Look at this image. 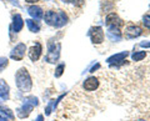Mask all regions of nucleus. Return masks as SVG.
<instances>
[{
	"label": "nucleus",
	"mask_w": 150,
	"mask_h": 121,
	"mask_svg": "<svg viewBox=\"0 0 150 121\" xmlns=\"http://www.w3.org/2000/svg\"><path fill=\"white\" fill-rule=\"evenodd\" d=\"M43 120H44V116H43V115H39V116L36 117L35 121H43Z\"/></svg>",
	"instance_id": "26"
},
{
	"label": "nucleus",
	"mask_w": 150,
	"mask_h": 121,
	"mask_svg": "<svg viewBox=\"0 0 150 121\" xmlns=\"http://www.w3.org/2000/svg\"><path fill=\"white\" fill-rule=\"evenodd\" d=\"M62 97H63V96H60L58 100H51V101L49 102L48 108L45 109V115H50V114H51V110L55 109V106H56V104H58V101H59L60 99H62Z\"/></svg>",
	"instance_id": "17"
},
{
	"label": "nucleus",
	"mask_w": 150,
	"mask_h": 121,
	"mask_svg": "<svg viewBox=\"0 0 150 121\" xmlns=\"http://www.w3.org/2000/svg\"><path fill=\"white\" fill-rule=\"evenodd\" d=\"M26 3H30V4H33V3H36V1H39V0H25Z\"/></svg>",
	"instance_id": "27"
},
{
	"label": "nucleus",
	"mask_w": 150,
	"mask_h": 121,
	"mask_svg": "<svg viewBox=\"0 0 150 121\" xmlns=\"http://www.w3.org/2000/svg\"><path fill=\"white\" fill-rule=\"evenodd\" d=\"M0 113H3V114H5L8 117H10V119H14V114L11 113V110L10 109H8V108H5L1 102H0Z\"/></svg>",
	"instance_id": "19"
},
{
	"label": "nucleus",
	"mask_w": 150,
	"mask_h": 121,
	"mask_svg": "<svg viewBox=\"0 0 150 121\" xmlns=\"http://www.w3.org/2000/svg\"><path fill=\"white\" fill-rule=\"evenodd\" d=\"M63 1H67V3H73L74 5H76V6H81L84 1L85 0H63Z\"/></svg>",
	"instance_id": "22"
},
{
	"label": "nucleus",
	"mask_w": 150,
	"mask_h": 121,
	"mask_svg": "<svg viewBox=\"0 0 150 121\" xmlns=\"http://www.w3.org/2000/svg\"><path fill=\"white\" fill-rule=\"evenodd\" d=\"M41 51H43V48H41V45L39 43H36L34 46H31L30 50H29V58H30L31 61L39 60L40 55H41Z\"/></svg>",
	"instance_id": "10"
},
{
	"label": "nucleus",
	"mask_w": 150,
	"mask_h": 121,
	"mask_svg": "<svg viewBox=\"0 0 150 121\" xmlns=\"http://www.w3.org/2000/svg\"><path fill=\"white\" fill-rule=\"evenodd\" d=\"M143 34V30L140 26L137 25H129L128 27L125 29V36L126 39H134V38H138Z\"/></svg>",
	"instance_id": "8"
},
{
	"label": "nucleus",
	"mask_w": 150,
	"mask_h": 121,
	"mask_svg": "<svg viewBox=\"0 0 150 121\" xmlns=\"http://www.w3.org/2000/svg\"><path fill=\"white\" fill-rule=\"evenodd\" d=\"M44 19L45 23L50 26H54V27H62L68 23V15L65 14V11H46L45 15H44Z\"/></svg>",
	"instance_id": "1"
},
{
	"label": "nucleus",
	"mask_w": 150,
	"mask_h": 121,
	"mask_svg": "<svg viewBox=\"0 0 150 121\" xmlns=\"http://www.w3.org/2000/svg\"><path fill=\"white\" fill-rule=\"evenodd\" d=\"M83 87L85 89L86 91H94L99 87V80L95 77V76H90L88 77L85 81L83 84Z\"/></svg>",
	"instance_id": "9"
},
{
	"label": "nucleus",
	"mask_w": 150,
	"mask_h": 121,
	"mask_svg": "<svg viewBox=\"0 0 150 121\" xmlns=\"http://www.w3.org/2000/svg\"><path fill=\"white\" fill-rule=\"evenodd\" d=\"M28 13H29V15L35 20H39L44 16L43 9H41L40 6H38V5H31L29 9H28Z\"/></svg>",
	"instance_id": "12"
},
{
	"label": "nucleus",
	"mask_w": 150,
	"mask_h": 121,
	"mask_svg": "<svg viewBox=\"0 0 150 121\" xmlns=\"http://www.w3.org/2000/svg\"><path fill=\"white\" fill-rule=\"evenodd\" d=\"M138 121H145V120H138Z\"/></svg>",
	"instance_id": "29"
},
{
	"label": "nucleus",
	"mask_w": 150,
	"mask_h": 121,
	"mask_svg": "<svg viewBox=\"0 0 150 121\" xmlns=\"http://www.w3.org/2000/svg\"><path fill=\"white\" fill-rule=\"evenodd\" d=\"M15 81H16V86L18 89L21 92H29L33 87V81L30 77V74L28 72L25 68L19 69L16 75H15Z\"/></svg>",
	"instance_id": "2"
},
{
	"label": "nucleus",
	"mask_w": 150,
	"mask_h": 121,
	"mask_svg": "<svg viewBox=\"0 0 150 121\" xmlns=\"http://www.w3.org/2000/svg\"><path fill=\"white\" fill-rule=\"evenodd\" d=\"M64 69H65V65L64 64H60L58 68H56V70H55V77H60L63 75V72H64Z\"/></svg>",
	"instance_id": "20"
},
{
	"label": "nucleus",
	"mask_w": 150,
	"mask_h": 121,
	"mask_svg": "<svg viewBox=\"0 0 150 121\" xmlns=\"http://www.w3.org/2000/svg\"><path fill=\"white\" fill-rule=\"evenodd\" d=\"M105 23H106L108 26H109V25H116V26H121V25H123V20H120L119 16L116 15L115 13L109 14V15L106 16V19H105Z\"/></svg>",
	"instance_id": "14"
},
{
	"label": "nucleus",
	"mask_w": 150,
	"mask_h": 121,
	"mask_svg": "<svg viewBox=\"0 0 150 121\" xmlns=\"http://www.w3.org/2000/svg\"><path fill=\"white\" fill-rule=\"evenodd\" d=\"M9 1H10L11 4H14L15 6H20V5H19V3H18V0H9Z\"/></svg>",
	"instance_id": "25"
},
{
	"label": "nucleus",
	"mask_w": 150,
	"mask_h": 121,
	"mask_svg": "<svg viewBox=\"0 0 150 121\" xmlns=\"http://www.w3.org/2000/svg\"><path fill=\"white\" fill-rule=\"evenodd\" d=\"M106 36L109 38L111 41H120L121 40V31H120V26L116 25H109L106 30Z\"/></svg>",
	"instance_id": "6"
},
{
	"label": "nucleus",
	"mask_w": 150,
	"mask_h": 121,
	"mask_svg": "<svg viewBox=\"0 0 150 121\" xmlns=\"http://www.w3.org/2000/svg\"><path fill=\"white\" fill-rule=\"evenodd\" d=\"M91 38V41L94 44H101L104 41V31L100 26H95V27H91L90 32H89Z\"/></svg>",
	"instance_id": "5"
},
{
	"label": "nucleus",
	"mask_w": 150,
	"mask_h": 121,
	"mask_svg": "<svg viewBox=\"0 0 150 121\" xmlns=\"http://www.w3.org/2000/svg\"><path fill=\"white\" fill-rule=\"evenodd\" d=\"M128 55H129L128 51H123V53H120V54L111 55L110 58H108L106 61H108V64H110V65H112V64H118V63H120V61H124Z\"/></svg>",
	"instance_id": "13"
},
{
	"label": "nucleus",
	"mask_w": 150,
	"mask_h": 121,
	"mask_svg": "<svg viewBox=\"0 0 150 121\" xmlns=\"http://www.w3.org/2000/svg\"><path fill=\"white\" fill-rule=\"evenodd\" d=\"M60 49H62V45L60 44H49V51L45 56V60L48 63H55L58 61V59L60 56Z\"/></svg>",
	"instance_id": "4"
},
{
	"label": "nucleus",
	"mask_w": 150,
	"mask_h": 121,
	"mask_svg": "<svg viewBox=\"0 0 150 121\" xmlns=\"http://www.w3.org/2000/svg\"><path fill=\"white\" fill-rule=\"evenodd\" d=\"M9 96H10L9 85L5 82V80H1V79H0V99L6 101V100H9Z\"/></svg>",
	"instance_id": "11"
},
{
	"label": "nucleus",
	"mask_w": 150,
	"mask_h": 121,
	"mask_svg": "<svg viewBox=\"0 0 150 121\" xmlns=\"http://www.w3.org/2000/svg\"><path fill=\"white\" fill-rule=\"evenodd\" d=\"M25 51H26V45L20 43L13 49V51L10 53V58L14 60H21L25 55Z\"/></svg>",
	"instance_id": "7"
},
{
	"label": "nucleus",
	"mask_w": 150,
	"mask_h": 121,
	"mask_svg": "<svg viewBox=\"0 0 150 121\" xmlns=\"http://www.w3.org/2000/svg\"><path fill=\"white\" fill-rule=\"evenodd\" d=\"M23 26H24V20H23V18L20 14H16L15 16H14V20H13V30L15 32H19Z\"/></svg>",
	"instance_id": "15"
},
{
	"label": "nucleus",
	"mask_w": 150,
	"mask_h": 121,
	"mask_svg": "<svg viewBox=\"0 0 150 121\" xmlns=\"http://www.w3.org/2000/svg\"><path fill=\"white\" fill-rule=\"evenodd\" d=\"M0 120H1V121H8V119L6 117H4V116L1 115V116H0Z\"/></svg>",
	"instance_id": "28"
},
{
	"label": "nucleus",
	"mask_w": 150,
	"mask_h": 121,
	"mask_svg": "<svg viewBox=\"0 0 150 121\" xmlns=\"http://www.w3.org/2000/svg\"><path fill=\"white\" fill-rule=\"evenodd\" d=\"M25 23H26V25H28V27H29V30L31 32H38L40 30V25H39L38 21L33 20V19H28V20H25Z\"/></svg>",
	"instance_id": "16"
},
{
	"label": "nucleus",
	"mask_w": 150,
	"mask_h": 121,
	"mask_svg": "<svg viewBox=\"0 0 150 121\" xmlns=\"http://www.w3.org/2000/svg\"><path fill=\"white\" fill-rule=\"evenodd\" d=\"M38 104H39V100H38V97L35 96H29L26 97V99L24 100V104L21 105V108H19L16 114L20 119H25L28 117V116L30 115V113L33 111V109H34V106H38Z\"/></svg>",
	"instance_id": "3"
},
{
	"label": "nucleus",
	"mask_w": 150,
	"mask_h": 121,
	"mask_svg": "<svg viewBox=\"0 0 150 121\" xmlns=\"http://www.w3.org/2000/svg\"><path fill=\"white\" fill-rule=\"evenodd\" d=\"M6 66H8V59L6 58H0V71H3Z\"/></svg>",
	"instance_id": "21"
},
{
	"label": "nucleus",
	"mask_w": 150,
	"mask_h": 121,
	"mask_svg": "<svg viewBox=\"0 0 150 121\" xmlns=\"http://www.w3.org/2000/svg\"><path fill=\"white\" fill-rule=\"evenodd\" d=\"M140 46H142V48H150V43H149V41H145V43H140Z\"/></svg>",
	"instance_id": "24"
},
{
	"label": "nucleus",
	"mask_w": 150,
	"mask_h": 121,
	"mask_svg": "<svg viewBox=\"0 0 150 121\" xmlns=\"http://www.w3.org/2000/svg\"><path fill=\"white\" fill-rule=\"evenodd\" d=\"M143 24L145 25V27H148V29H150V15L148 14V15H145L143 18Z\"/></svg>",
	"instance_id": "23"
},
{
	"label": "nucleus",
	"mask_w": 150,
	"mask_h": 121,
	"mask_svg": "<svg viewBox=\"0 0 150 121\" xmlns=\"http://www.w3.org/2000/svg\"><path fill=\"white\" fill-rule=\"evenodd\" d=\"M145 56H146V53H145V51H137V53H134L131 55V58H133L134 61H142Z\"/></svg>",
	"instance_id": "18"
}]
</instances>
